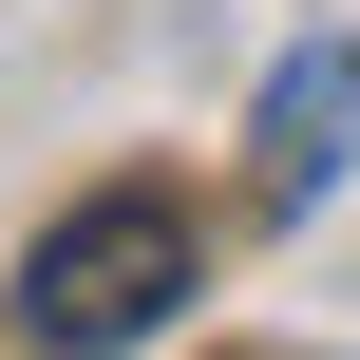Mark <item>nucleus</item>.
Segmentation results:
<instances>
[{"mask_svg":"<svg viewBox=\"0 0 360 360\" xmlns=\"http://www.w3.org/2000/svg\"><path fill=\"white\" fill-rule=\"evenodd\" d=\"M247 133H266V152H247V190H266V209H323V190L360 171V38H304V57L266 76V114H247Z\"/></svg>","mask_w":360,"mask_h":360,"instance_id":"obj_2","label":"nucleus"},{"mask_svg":"<svg viewBox=\"0 0 360 360\" xmlns=\"http://www.w3.org/2000/svg\"><path fill=\"white\" fill-rule=\"evenodd\" d=\"M190 285H209V247H190L171 190H76V209L19 247V342L38 360H133Z\"/></svg>","mask_w":360,"mask_h":360,"instance_id":"obj_1","label":"nucleus"}]
</instances>
